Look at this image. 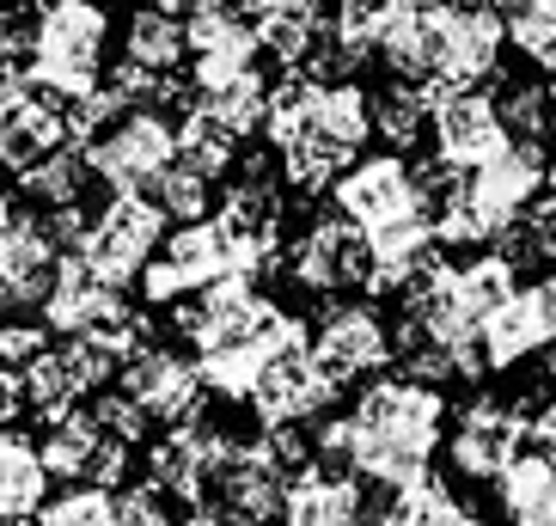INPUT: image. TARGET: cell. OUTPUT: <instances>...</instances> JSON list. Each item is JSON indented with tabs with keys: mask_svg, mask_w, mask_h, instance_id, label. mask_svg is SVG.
<instances>
[{
	"mask_svg": "<svg viewBox=\"0 0 556 526\" xmlns=\"http://www.w3.org/2000/svg\"><path fill=\"white\" fill-rule=\"evenodd\" d=\"M446 428H453L446 392L397 367V374L367 379L343 416L318 423V460L392 496L434 477V453L446 447Z\"/></svg>",
	"mask_w": 556,
	"mask_h": 526,
	"instance_id": "6da1fadb",
	"label": "cell"
},
{
	"mask_svg": "<svg viewBox=\"0 0 556 526\" xmlns=\"http://www.w3.org/2000/svg\"><path fill=\"white\" fill-rule=\"evenodd\" d=\"M178 330H184V343H190V355H197L202 379H208V392L232 398V404H251L257 379L288 349L312 343V325L288 313L276 295H263L257 276L214 281L208 295L184 300Z\"/></svg>",
	"mask_w": 556,
	"mask_h": 526,
	"instance_id": "7a4b0ae2",
	"label": "cell"
},
{
	"mask_svg": "<svg viewBox=\"0 0 556 526\" xmlns=\"http://www.w3.org/2000/svg\"><path fill=\"white\" fill-rule=\"evenodd\" d=\"M269 148H276L281 184L300 197H330L337 178L361 160L374 141V92L355 80H325V74H288L269 99Z\"/></svg>",
	"mask_w": 556,
	"mask_h": 526,
	"instance_id": "3957f363",
	"label": "cell"
},
{
	"mask_svg": "<svg viewBox=\"0 0 556 526\" xmlns=\"http://www.w3.org/2000/svg\"><path fill=\"white\" fill-rule=\"evenodd\" d=\"M507 50V18L502 0H465L446 13H397L392 7V32L379 67L392 80L428 86V92H477L495 80Z\"/></svg>",
	"mask_w": 556,
	"mask_h": 526,
	"instance_id": "277c9868",
	"label": "cell"
},
{
	"mask_svg": "<svg viewBox=\"0 0 556 526\" xmlns=\"http://www.w3.org/2000/svg\"><path fill=\"white\" fill-rule=\"evenodd\" d=\"M111 62V13L104 0H55L50 13H37L31 37V80L62 104H80L104 86Z\"/></svg>",
	"mask_w": 556,
	"mask_h": 526,
	"instance_id": "5b68a950",
	"label": "cell"
},
{
	"mask_svg": "<svg viewBox=\"0 0 556 526\" xmlns=\"http://www.w3.org/2000/svg\"><path fill=\"white\" fill-rule=\"evenodd\" d=\"M330 209H343L367 239H386L397 227L434 221V197H428V184H422V165L404 160V153H361L337 178Z\"/></svg>",
	"mask_w": 556,
	"mask_h": 526,
	"instance_id": "8992f818",
	"label": "cell"
},
{
	"mask_svg": "<svg viewBox=\"0 0 556 526\" xmlns=\"http://www.w3.org/2000/svg\"><path fill=\"white\" fill-rule=\"evenodd\" d=\"M178 153H184V129L165 111H129L86 141L92 184H104L111 197H153L160 178L178 165Z\"/></svg>",
	"mask_w": 556,
	"mask_h": 526,
	"instance_id": "52a82bcc",
	"label": "cell"
},
{
	"mask_svg": "<svg viewBox=\"0 0 556 526\" xmlns=\"http://www.w3.org/2000/svg\"><path fill=\"white\" fill-rule=\"evenodd\" d=\"M281 263H288V281L306 288V295H318V300L374 295V246H367V233L343 209L312 214L306 227L288 239Z\"/></svg>",
	"mask_w": 556,
	"mask_h": 526,
	"instance_id": "ba28073f",
	"label": "cell"
},
{
	"mask_svg": "<svg viewBox=\"0 0 556 526\" xmlns=\"http://www.w3.org/2000/svg\"><path fill=\"white\" fill-rule=\"evenodd\" d=\"M232 276H251L245 251L232 246V233L208 214V221H184V227L165 233L160 258L141 276V295H148V306H184V300L208 295L214 281H232Z\"/></svg>",
	"mask_w": 556,
	"mask_h": 526,
	"instance_id": "9c48e42d",
	"label": "cell"
},
{
	"mask_svg": "<svg viewBox=\"0 0 556 526\" xmlns=\"http://www.w3.org/2000/svg\"><path fill=\"white\" fill-rule=\"evenodd\" d=\"M165 221H172V214L153 197H104V209H92V221H86L74 251H80L111 288H141L148 263L160 258V246H165Z\"/></svg>",
	"mask_w": 556,
	"mask_h": 526,
	"instance_id": "30bf717a",
	"label": "cell"
},
{
	"mask_svg": "<svg viewBox=\"0 0 556 526\" xmlns=\"http://www.w3.org/2000/svg\"><path fill=\"white\" fill-rule=\"evenodd\" d=\"M312 362L330 374V386H367L397 362V330L386 325L374 300H325L312 325Z\"/></svg>",
	"mask_w": 556,
	"mask_h": 526,
	"instance_id": "8fae6325",
	"label": "cell"
},
{
	"mask_svg": "<svg viewBox=\"0 0 556 526\" xmlns=\"http://www.w3.org/2000/svg\"><path fill=\"white\" fill-rule=\"evenodd\" d=\"M532 441V416H520V404H507V398H471V404H458L453 411V428H446V465L453 477L465 484H495L507 465L526 453Z\"/></svg>",
	"mask_w": 556,
	"mask_h": 526,
	"instance_id": "7c38bea8",
	"label": "cell"
},
{
	"mask_svg": "<svg viewBox=\"0 0 556 526\" xmlns=\"http://www.w3.org/2000/svg\"><path fill=\"white\" fill-rule=\"evenodd\" d=\"M428 148L453 172H477V165L502 160L514 148V129L502 116V99L477 92H434V116H428Z\"/></svg>",
	"mask_w": 556,
	"mask_h": 526,
	"instance_id": "4fadbf2b",
	"label": "cell"
},
{
	"mask_svg": "<svg viewBox=\"0 0 556 526\" xmlns=\"http://www.w3.org/2000/svg\"><path fill=\"white\" fill-rule=\"evenodd\" d=\"M232 435H220L214 423H178L165 428L160 441L148 447V484L153 490H165L172 502H184V509H208L214 496V477H220V465L232 460Z\"/></svg>",
	"mask_w": 556,
	"mask_h": 526,
	"instance_id": "5bb4252c",
	"label": "cell"
},
{
	"mask_svg": "<svg viewBox=\"0 0 556 526\" xmlns=\"http://www.w3.org/2000/svg\"><path fill=\"white\" fill-rule=\"evenodd\" d=\"M116 386H123L160 428L197 423L202 398H208V379H202L197 355H184V349H172V343H153V337L129 355V367H123Z\"/></svg>",
	"mask_w": 556,
	"mask_h": 526,
	"instance_id": "9a60e30c",
	"label": "cell"
},
{
	"mask_svg": "<svg viewBox=\"0 0 556 526\" xmlns=\"http://www.w3.org/2000/svg\"><path fill=\"white\" fill-rule=\"evenodd\" d=\"M37 447H43V465H50L55 484H104V490H123L129 460H135V447L116 441L111 428L92 416V404L55 416Z\"/></svg>",
	"mask_w": 556,
	"mask_h": 526,
	"instance_id": "2e32d148",
	"label": "cell"
},
{
	"mask_svg": "<svg viewBox=\"0 0 556 526\" xmlns=\"http://www.w3.org/2000/svg\"><path fill=\"white\" fill-rule=\"evenodd\" d=\"M556 349V281H520L483 325V374H514Z\"/></svg>",
	"mask_w": 556,
	"mask_h": 526,
	"instance_id": "e0dca14e",
	"label": "cell"
},
{
	"mask_svg": "<svg viewBox=\"0 0 556 526\" xmlns=\"http://www.w3.org/2000/svg\"><path fill=\"white\" fill-rule=\"evenodd\" d=\"M37 318L50 325V337H92V330L129 325L135 313H129V300H123V288H111L80 251H62L55 288H50V300H43V313Z\"/></svg>",
	"mask_w": 556,
	"mask_h": 526,
	"instance_id": "ac0fdd59",
	"label": "cell"
},
{
	"mask_svg": "<svg viewBox=\"0 0 556 526\" xmlns=\"http://www.w3.org/2000/svg\"><path fill=\"white\" fill-rule=\"evenodd\" d=\"M62 270V239L43 214H18L13 239L0 246V318L43 313V300Z\"/></svg>",
	"mask_w": 556,
	"mask_h": 526,
	"instance_id": "d6986e66",
	"label": "cell"
},
{
	"mask_svg": "<svg viewBox=\"0 0 556 526\" xmlns=\"http://www.w3.org/2000/svg\"><path fill=\"white\" fill-rule=\"evenodd\" d=\"M330 404H337V386H330L325 367L312 362V343L288 349V355L257 379V392H251L257 428H312Z\"/></svg>",
	"mask_w": 556,
	"mask_h": 526,
	"instance_id": "ffe728a7",
	"label": "cell"
},
{
	"mask_svg": "<svg viewBox=\"0 0 556 526\" xmlns=\"http://www.w3.org/2000/svg\"><path fill=\"white\" fill-rule=\"evenodd\" d=\"M288 484H294V477L269 460V447H263V441H239V447H232V460L220 465V477H214L208 509H220L232 526H281Z\"/></svg>",
	"mask_w": 556,
	"mask_h": 526,
	"instance_id": "44dd1931",
	"label": "cell"
},
{
	"mask_svg": "<svg viewBox=\"0 0 556 526\" xmlns=\"http://www.w3.org/2000/svg\"><path fill=\"white\" fill-rule=\"evenodd\" d=\"M257 32L239 0H202L190 13V86H208V80H232V74H257Z\"/></svg>",
	"mask_w": 556,
	"mask_h": 526,
	"instance_id": "7402d4cb",
	"label": "cell"
},
{
	"mask_svg": "<svg viewBox=\"0 0 556 526\" xmlns=\"http://www.w3.org/2000/svg\"><path fill=\"white\" fill-rule=\"evenodd\" d=\"M251 18V32H257L263 55L281 62L288 74L318 62V50L330 43V13L318 0H239Z\"/></svg>",
	"mask_w": 556,
	"mask_h": 526,
	"instance_id": "603a6c76",
	"label": "cell"
},
{
	"mask_svg": "<svg viewBox=\"0 0 556 526\" xmlns=\"http://www.w3.org/2000/svg\"><path fill=\"white\" fill-rule=\"evenodd\" d=\"M281 526H374L367 514V490H361L355 472H337V465H312L288 484V502H281Z\"/></svg>",
	"mask_w": 556,
	"mask_h": 526,
	"instance_id": "cb8c5ba5",
	"label": "cell"
},
{
	"mask_svg": "<svg viewBox=\"0 0 556 526\" xmlns=\"http://www.w3.org/2000/svg\"><path fill=\"white\" fill-rule=\"evenodd\" d=\"M62 148H74V116L50 92H37L13 123H0V172H13V178H25L31 165L55 160Z\"/></svg>",
	"mask_w": 556,
	"mask_h": 526,
	"instance_id": "d4e9b609",
	"label": "cell"
},
{
	"mask_svg": "<svg viewBox=\"0 0 556 526\" xmlns=\"http://www.w3.org/2000/svg\"><path fill=\"white\" fill-rule=\"evenodd\" d=\"M50 502V465L43 447L18 428H0V526H25Z\"/></svg>",
	"mask_w": 556,
	"mask_h": 526,
	"instance_id": "484cf974",
	"label": "cell"
},
{
	"mask_svg": "<svg viewBox=\"0 0 556 526\" xmlns=\"http://www.w3.org/2000/svg\"><path fill=\"white\" fill-rule=\"evenodd\" d=\"M184 62H190V18L172 13V7H135L129 32H123V67L178 80Z\"/></svg>",
	"mask_w": 556,
	"mask_h": 526,
	"instance_id": "4316f807",
	"label": "cell"
},
{
	"mask_svg": "<svg viewBox=\"0 0 556 526\" xmlns=\"http://www.w3.org/2000/svg\"><path fill=\"white\" fill-rule=\"evenodd\" d=\"M507 526H556V460L544 447H526L520 460L495 477Z\"/></svg>",
	"mask_w": 556,
	"mask_h": 526,
	"instance_id": "83f0119b",
	"label": "cell"
},
{
	"mask_svg": "<svg viewBox=\"0 0 556 526\" xmlns=\"http://www.w3.org/2000/svg\"><path fill=\"white\" fill-rule=\"evenodd\" d=\"M374 526H483V521H477V509L446 477H422V484L386 496V509L374 514Z\"/></svg>",
	"mask_w": 556,
	"mask_h": 526,
	"instance_id": "f1b7e54d",
	"label": "cell"
},
{
	"mask_svg": "<svg viewBox=\"0 0 556 526\" xmlns=\"http://www.w3.org/2000/svg\"><path fill=\"white\" fill-rule=\"evenodd\" d=\"M428 116H434V92L428 86L392 80L386 92H374V135L386 141V153H416L428 141Z\"/></svg>",
	"mask_w": 556,
	"mask_h": 526,
	"instance_id": "f546056e",
	"label": "cell"
},
{
	"mask_svg": "<svg viewBox=\"0 0 556 526\" xmlns=\"http://www.w3.org/2000/svg\"><path fill=\"white\" fill-rule=\"evenodd\" d=\"M86 184H92V165H86V148H62L55 160L31 165L18 178V197L31 202L37 214H55V209H80Z\"/></svg>",
	"mask_w": 556,
	"mask_h": 526,
	"instance_id": "4dcf8cb0",
	"label": "cell"
},
{
	"mask_svg": "<svg viewBox=\"0 0 556 526\" xmlns=\"http://www.w3.org/2000/svg\"><path fill=\"white\" fill-rule=\"evenodd\" d=\"M507 50L532 67H556V0H502Z\"/></svg>",
	"mask_w": 556,
	"mask_h": 526,
	"instance_id": "1f68e13d",
	"label": "cell"
},
{
	"mask_svg": "<svg viewBox=\"0 0 556 526\" xmlns=\"http://www.w3.org/2000/svg\"><path fill=\"white\" fill-rule=\"evenodd\" d=\"M153 202H160V209L178 221V227H184V221H208V214L220 209V197H214V178L202 172V165H190L184 153H178V165H172V172L160 178Z\"/></svg>",
	"mask_w": 556,
	"mask_h": 526,
	"instance_id": "d6a6232c",
	"label": "cell"
},
{
	"mask_svg": "<svg viewBox=\"0 0 556 526\" xmlns=\"http://www.w3.org/2000/svg\"><path fill=\"white\" fill-rule=\"evenodd\" d=\"M31 526H123V514H116V490H104V484H67L62 496L43 502V514Z\"/></svg>",
	"mask_w": 556,
	"mask_h": 526,
	"instance_id": "836d02e7",
	"label": "cell"
},
{
	"mask_svg": "<svg viewBox=\"0 0 556 526\" xmlns=\"http://www.w3.org/2000/svg\"><path fill=\"white\" fill-rule=\"evenodd\" d=\"M507 251H514L520 263H539L544 281H556V197L551 190L532 202V214H526L520 227L507 233Z\"/></svg>",
	"mask_w": 556,
	"mask_h": 526,
	"instance_id": "e575fe53",
	"label": "cell"
},
{
	"mask_svg": "<svg viewBox=\"0 0 556 526\" xmlns=\"http://www.w3.org/2000/svg\"><path fill=\"white\" fill-rule=\"evenodd\" d=\"M178 129H184V160L202 165L214 184L227 178L232 165H239V141H232V135H220L214 123H202V116H184Z\"/></svg>",
	"mask_w": 556,
	"mask_h": 526,
	"instance_id": "d590c367",
	"label": "cell"
},
{
	"mask_svg": "<svg viewBox=\"0 0 556 526\" xmlns=\"http://www.w3.org/2000/svg\"><path fill=\"white\" fill-rule=\"evenodd\" d=\"M502 116H507V129H514V141H539L544 148V135H551L556 123V104H551V86H514L502 99Z\"/></svg>",
	"mask_w": 556,
	"mask_h": 526,
	"instance_id": "8d00e7d4",
	"label": "cell"
},
{
	"mask_svg": "<svg viewBox=\"0 0 556 526\" xmlns=\"http://www.w3.org/2000/svg\"><path fill=\"white\" fill-rule=\"evenodd\" d=\"M43 349H50V325L43 318H0V367L25 374Z\"/></svg>",
	"mask_w": 556,
	"mask_h": 526,
	"instance_id": "74e56055",
	"label": "cell"
},
{
	"mask_svg": "<svg viewBox=\"0 0 556 526\" xmlns=\"http://www.w3.org/2000/svg\"><path fill=\"white\" fill-rule=\"evenodd\" d=\"M116 514H123V526H178L172 496L153 490V484H123L116 490Z\"/></svg>",
	"mask_w": 556,
	"mask_h": 526,
	"instance_id": "f35d334b",
	"label": "cell"
},
{
	"mask_svg": "<svg viewBox=\"0 0 556 526\" xmlns=\"http://www.w3.org/2000/svg\"><path fill=\"white\" fill-rule=\"evenodd\" d=\"M37 92H43V86L31 80V67L13 62V55H0V123H13V116L25 111Z\"/></svg>",
	"mask_w": 556,
	"mask_h": 526,
	"instance_id": "ab89813d",
	"label": "cell"
},
{
	"mask_svg": "<svg viewBox=\"0 0 556 526\" xmlns=\"http://www.w3.org/2000/svg\"><path fill=\"white\" fill-rule=\"evenodd\" d=\"M25 411H31V398H25V374L0 367V428H13Z\"/></svg>",
	"mask_w": 556,
	"mask_h": 526,
	"instance_id": "60d3db41",
	"label": "cell"
},
{
	"mask_svg": "<svg viewBox=\"0 0 556 526\" xmlns=\"http://www.w3.org/2000/svg\"><path fill=\"white\" fill-rule=\"evenodd\" d=\"M532 447H544V453L556 460V398L544 404L539 416H532Z\"/></svg>",
	"mask_w": 556,
	"mask_h": 526,
	"instance_id": "b9f144b4",
	"label": "cell"
},
{
	"mask_svg": "<svg viewBox=\"0 0 556 526\" xmlns=\"http://www.w3.org/2000/svg\"><path fill=\"white\" fill-rule=\"evenodd\" d=\"M397 13H446V7H465V0H392Z\"/></svg>",
	"mask_w": 556,
	"mask_h": 526,
	"instance_id": "7bdbcfd3",
	"label": "cell"
},
{
	"mask_svg": "<svg viewBox=\"0 0 556 526\" xmlns=\"http://www.w3.org/2000/svg\"><path fill=\"white\" fill-rule=\"evenodd\" d=\"M13 227H18V202L7 197V190H0V246L13 239Z\"/></svg>",
	"mask_w": 556,
	"mask_h": 526,
	"instance_id": "ee69618b",
	"label": "cell"
},
{
	"mask_svg": "<svg viewBox=\"0 0 556 526\" xmlns=\"http://www.w3.org/2000/svg\"><path fill=\"white\" fill-rule=\"evenodd\" d=\"M178 526H232V521H227V514H220V509H190V514H184Z\"/></svg>",
	"mask_w": 556,
	"mask_h": 526,
	"instance_id": "f6af8a7d",
	"label": "cell"
},
{
	"mask_svg": "<svg viewBox=\"0 0 556 526\" xmlns=\"http://www.w3.org/2000/svg\"><path fill=\"white\" fill-rule=\"evenodd\" d=\"M25 7H31V13H50V7H55V0H25Z\"/></svg>",
	"mask_w": 556,
	"mask_h": 526,
	"instance_id": "bcb514c9",
	"label": "cell"
},
{
	"mask_svg": "<svg viewBox=\"0 0 556 526\" xmlns=\"http://www.w3.org/2000/svg\"><path fill=\"white\" fill-rule=\"evenodd\" d=\"M544 190H551V197H556V148H551V184H544Z\"/></svg>",
	"mask_w": 556,
	"mask_h": 526,
	"instance_id": "7dc6e473",
	"label": "cell"
},
{
	"mask_svg": "<svg viewBox=\"0 0 556 526\" xmlns=\"http://www.w3.org/2000/svg\"><path fill=\"white\" fill-rule=\"evenodd\" d=\"M135 7H172V0H135Z\"/></svg>",
	"mask_w": 556,
	"mask_h": 526,
	"instance_id": "c3c4849f",
	"label": "cell"
},
{
	"mask_svg": "<svg viewBox=\"0 0 556 526\" xmlns=\"http://www.w3.org/2000/svg\"><path fill=\"white\" fill-rule=\"evenodd\" d=\"M551 104H556V74H551Z\"/></svg>",
	"mask_w": 556,
	"mask_h": 526,
	"instance_id": "681fc988",
	"label": "cell"
},
{
	"mask_svg": "<svg viewBox=\"0 0 556 526\" xmlns=\"http://www.w3.org/2000/svg\"><path fill=\"white\" fill-rule=\"evenodd\" d=\"M551 379H556V349H551Z\"/></svg>",
	"mask_w": 556,
	"mask_h": 526,
	"instance_id": "f907efd6",
	"label": "cell"
}]
</instances>
